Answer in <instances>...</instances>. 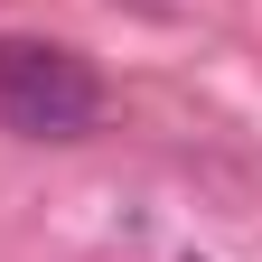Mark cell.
<instances>
[{
	"mask_svg": "<svg viewBox=\"0 0 262 262\" xmlns=\"http://www.w3.org/2000/svg\"><path fill=\"white\" fill-rule=\"evenodd\" d=\"M0 122L19 141H84L103 122V75L66 38H0Z\"/></svg>",
	"mask_w": 262,
	"mask_h": 262,
	"instance_id": "obj_1",
	"label": "cell"
},
{
	"mask_svg": "<svg viewBox=\"0 0 262 262\" xmlns=\"http://www.w3.org/2000/svg\"><path fill=\"white\" fill-rule=\"evenodd\" d=\"M131 10H169V19H178V10H196V0H131Z\"/></svg>",
	"mask_w": 262,
	"mask_h": 262,
	"instance_id": "obj_2",
	"label": "cell"
}]
</instances>
